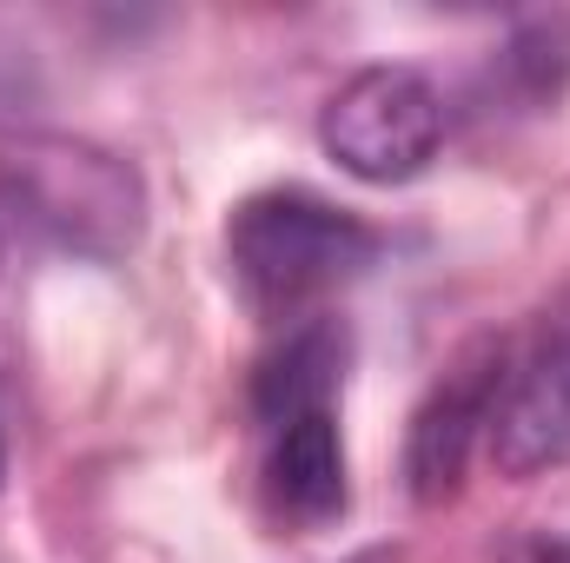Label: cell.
<instances>
[{"label": "cell", "instance_id": "6da1fadb", "mask_svg": "<svg viewBox=\"0 0 570 563\" xmlns=\"http://www.w3.org/2000/svg\"><path fill=\"white\" fill-rule=\"evenodd\" d=\"M226 259L259 312H298L379 259V233L318 192H259L226 226Z\"/></svg>", "mask_w": 570, "mask_h": 563}, {"label": "cell", "instance_id": "7a4b0ae2", "mask_svg": "<svg viewBox=\"0 0 570 563\" xmlns=\"http://www.w3.org/2000/svg\"><path fill=\"white\" fill-rule=\"evenodd\" d=\"M0 192L27 226L94 259H120L140 239L146 199L134 166L87 140H20L0 159Z\"/></svg>", "mask_w": 570, "mask_h": 563}, {"label": "cell", "instance_id": "3957f363", "mask_svg": "<svg viewBox=\"0 0 570 563\" xmlns=\"http://www.w3.org/2000/svg\"><path fill=\"white\" fill-rule=\"evenodd\" d=\"M318 140L325 152L365 179V186H405L419 179L438 140H444V100L419 67H365L352 73L325 113H318Z\"/></svg>", "mask_w": 570, "mask_h": 563}, {"label": "cell", "instance_id": "277c9868", "mask_svg": "<svg viewBox=\"0 0 570 563\" xmlns=\"http://www.w3.org/2000/svg\"><path fill=\"white\" fill-rule=\"evenodd\" d=\"M484 451L504 477H538L570 457V305H558L524 352H511Z\"/></svg>", "mask_w": 570, "mask_h": 563}, {"label": "cell", "instance_id": "5b68a950", "mask_svg": "<svg viewBox=\"0 0 570 563\" xmlns=\"http://www.w3.org/2000/svg\"><path fill=\"white\" fill-rule=\"evenodd\" d=\"M504 365H511V345L504 338H478L431 385V398L419 405V418H412V444H405V477H412V497L419 504H444L464 484L471 451L484 444L491 412H498Z\"/></svg>", "mask_w": 570, "mask_h": 563}, {"label": "cell", "instance_id": "8992f818", "mask_svg": "<svg viewBox=\"0 0 570 563\" xmlns=\"http://www.w3.org/2000/svg\"><path fill=\"white\" fill-rule=\"evenodd\" d=\"M266 497L285 524H332L345 511V444L332 405L325 412H298V418L273 424L266 444Z\"/></svg>", "mask_w": 570, "mask_h": 563}, {"label": "cell", "instance_id": "52a82bcc", "mask_svg": "<svg viewBox=\"0 0 570 563\" xmlns=\"http://www.w3.org/2000/svg\"><path fill=\"white\" fill-rule=\"evenodd\" d=\"M338 365H345V338L332 325H298L279 352L266 358L259 392H253L266 431L285 418H298V412H325L332 392H338Z\"/></svg>", "mask_w": 570, "mask_h": 563}, {"label": "cell", "instance_id": "ba28073f", "mask_svg": "<svg viewBox=\"0 0 570 563\" xmlns=\"http://www.w3.org/2000/svg\"><path fill=\"white\" fill-rule=\"evenodd\" d=\"M498 563H570V537L564 531H524L498 551Z\"/></svg>", "mask_w": 570, "mask_h": 563}, {"label": "cell", "instance_id": "9c48e42d", "mask_svg": "<svg viewBox=\"0 0 570 563\" xmlns=\"http://www.w3.org/2000/svg\"><path fill=\"white\" fill-rule=\"evenodd\" d=\"M0 464H7V457H0Z\"/></svg>", "mask_w": 570, "mask_h": 563}]
</instances>
